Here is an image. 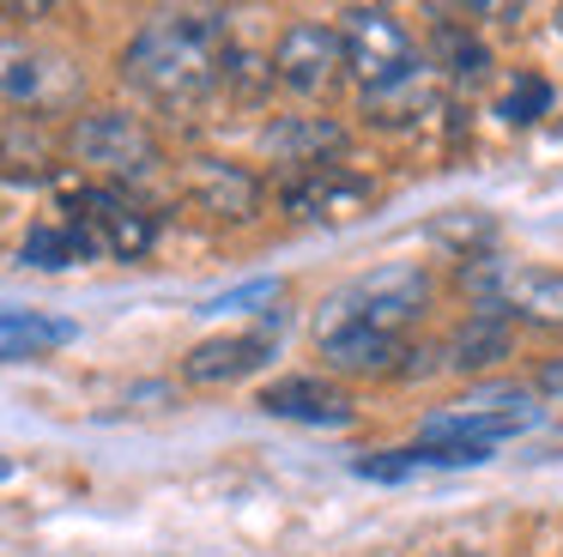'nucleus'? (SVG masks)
Wrapping results in <instances>:
<instances>
[{
  "instance_id": "obj_8",
  "label": "nucleus",
  "mask_w": 563,
  "mask_h": 557,
  "mask_svg": "<svg viewBox=\"0 0 563 557\" xmlns=\"http://www.w3.org/2000/svg\"><path fill=\"white\" fill-rule=\"evenodd\" d=\"M273 79L285 85L291 97H328L345 73V55H340V31L333 24H316V19H297L279 31L267 55Z\"/></svg>"
},
{
  "instance_id": "obj_14",
  "label": "nucleus",
  "mask_w": 563,
  "mask_h": 557,
  "mask_svg": "<svg viewBox=\"0 0 563 557\" xmlns=\"http://www.w3.org/2000/svg\"><path fill=\"white\" fill-rule=\"evenodd\" d=\"M255 406L267 412V418L316 424V430H345V424H352V400L333 382H321V375H279V382L261 387Z\"/></svg>"
},
{
  "instance_id": "obj_11",
  "label": "nucleus",
  "mask_w": 563,
  "mask_h": 557,
  "mask_svg": "<svg viewBox=\"0 0 563 557\" xmlns=\"http://www.w3.org/2000/svg\"><path fill=\"white\" fill-rule=\"evenodd\" d=\"M273 351H279V321H261V327H243V334L200 339V346L183 358V382L188 387H231V382H243V375H255Z\"/></svg>"
},
{
  "instance_id": "obj_1",
  "label": "nucleus",
  "mask_w": 563,
  "mask_h": 557,
  "mask_svg": "<svg viewBox=\"0 0 563 557\" xmlns=\"http://www.w3.org/2000/svg\"><path fill=\"white\" fill-rule=\"evenodd\" d=\"M231 48L224 12H152L122 48V79L158 109H200Z\"/></svg>"
},
{
  "instance_id": "obj_6",
  "label": "nucleus",
  "mask_w": 563,
  "mask_h": 557,
  "mask_svg": "<svg viewBox=\"0 0 563 557\" xmlns=\"http://www.w3.org/2000/svg\"><path fill=\"white\" fill-rule=\"evenodd\" d=\"M539 424V406L521 382H490V387H466L461 400H449L442 412H430L418 443H478L497 448L503 436H521Z\"/></svg>"
},
{
  "instance_id": "obj_3",
  "label": "nucleus",
  "mask_w": 563,
  "mask_h": 557,
  "mask_svg": "<svg viewBox=\"0 0 563 557\" xmlns=\"http://www.w3.org/2000/svg\"><path fill=\"white\" fill-rule=\"evenodd\" d=\"M67 157L86 164L103 188H122V194L140 188V182H152L164 170L158 133H152L140 116H128V109H91V116H74V128H67Z\"/></svg>"
},
{
  "instance_id": "obj_16",
  "label": "nucleus",
  "mask_w": 563,
  "mask_h": 557,
  "mask_svg": "<svg viewBox=\"0 0 563 557\" xmlns=\"http://www.w3.org/2000/svg\"><path fill=\"white\" fill-rule=\"evenodd\" d=\"M509 321H503L497 309H485V303H478L473 315H466L461 327H454L449 334V370H485V363H497V358H509Z\"/></svg>"
},
{
  "instance_id": "obj_7",
  "label": "nucleus",
  "mask_w": 563,
  "mask_h": 557,
  "mask_svg": "<svg viewBox=\"0 0 563 557\" xmlns=\"http://www.w3.org/2000/svg\"><path fill=\"white\" fill-rule=\"evenodd\" d=\"M430 303V273L412 261H394V266H376L364 273L357 285H345L340 297L321 309L316 327H333V321H364V327H382V334H400L406 321H418Z\"/></svg>"
},
{
  "instance_id": "obj_19",
  "label": "nucleus",
  "mask_w": 563,
  "mask_h": 557,
  "mask_svg": "<svg viewBox=\"0 0 563 557\" xmlns=\"http://www.w3.org/2000/svg\"><path fill=\"white\" fill-rule=\"evenodd\" d=\"M430 237L449 242V249H461V261H473L478 249H490V242H497V225H490L485 212H473V206H454V212L430 218Z\"/></svg>"
},
{
  "instance_id": "obj_12",
  "label": "nucleus",
  "mask_w": 563,
  "mask_h": 557,
  "mask_svg": "<svg viewBox=\"0 0 563 557\" xmlns=\"http://www.w3.org/2000/svg\"><path fill=\"white\" fill-rule=\"evenodd\" d=\"M183 194H188V200H195L207 218H231V225L255 218L261 200H267V188H261L255 170L231 164V157H195V164L183 170Z\"/></svg>"
},
{
  "instance_id": "obj_20",
  "label": "nucleus",
  "mask_w": 563,
  "mask_h": 557,
  "mask_svg": "<svg viewBox=\"0 0 563 557\" xmlns=\"http://www.w3.org/2000/svg\"><path fill=\"white\" fill-rule=\"evenodd\" d=\"M497 116L509 121V128H533L539 116H551V85L539 79V73H521V79L497 97Z\"/></svg>"
},
{
  "instance_id": "obj_21",
  "label": "nucleus",
  "mask_w": 563,
  "mask_h": 557,
  "mask_svg": "<svg viewBox=\"0 0 563 557\" xmlns=\"http://www.w3.org/2000/svg\"><path fill=\"white\" fill-rule=\"evenodd\" d=\"M25 266H37V273H62V266H79V249L74 237H67L62 225H31L25 230Z\"/></svg>"
},
{
  "instance_id": "obj_2",
  "label": "nucleus",
  "mask_w": 563,
  "mask_h": 557,
  "mask_svg": "<svg viewBox=\"0 0 563 557\" xmlns=\"http://www.w3.org/2000/svg\"><path fill=\"white\" fill-rule=\"evenodd\" d=\"M55 225L74 237L79 261H146L158 242V218L134 194L103 188V182H67Z\"/></svg>"
},
{
  "instance_id": "obj_15",
  "label": "nucleus",
  "mask_w": 563,
  "mask_h": 557,
  "mask_svg": "<svg viewBox=\"0 0 563 557\" xmlns=\"http://www.w3.org/2000/svg\"><path fill=\"white\" fill-rule=\"evenodd\" d=\"M261 152L285 170H316L345 152V128L333 116H279L261 128Z\"/></svg>"
},
{
  "instance_id": "obj_13",
  "label": "nucleus",
  "mask_w": 563,
  "mask_h": 557,
  "mask_svg": "<svg viewBox=\"0 0 563 557\" xmlns=\"http://www.w3.org/2000/svg\"><path fill=\"white\" fill-rule=\"evenodd\" d=\"M316 346H321V363L340 375H394L406 358L400 334H382V327H364V321L316 327Z\"/></svg>"
},
{
  "instance_id": "obj_22",
  "label": "nucleus",
  "mask_w": 563,
  "mask_h": 557,
  "mask_svg": "<svg viewBox=\"0 0 563 557\" xmlns=\"http://www.w3.org/2000/svg\"><path fill=\"white\" fill-rule=\"evenodd\" d=\"M430 103H437V97H430L418 79H406V85H394V91H369L364 97V116L382 121V128H400V121H412L418 109H430Z\"/></svg>"
},
{
  "instance_id": "obj_27",
  "label": "nucleus",
  "mask_w": 563,
  "mask_h": 557,
  "mask_svg": "<svg viewBox=\"0 0 563 557\" xmlns=\"http://www.w3.org/2000/svg\"><path fill=\"white\" fill-rule=\"evenodd\" d=\"M7 472H13V467H7V460H0V479H7Z\"/></svg>"
},
{
  "instance_id": "obj_23",
  "label": "nucleus",
  "mask_w": 563,
  "mask_h": 557,
  "mask_svg": "<svg viewBox=\"0 0 563 557\" xmlns=\"http://www.w3.org/2000/svg\"><path fill=\"white\" fill-rule=\"evenodd\" d=\"M352 472H357V479H376V484H400V479H412V455H406V448L357 455V460H352Z\"/></svg>"
},
{
  "instance_id": "obj_9",
  "label": "nucleus",
  "mask_w": 563,
  "mask_h": 557,
  "mask_svg": "<svg viewBox=\"0 0 563 557\" xmlns=\"http://www.w3.org/2000/svg\"><path fill=\"white\" fill-rule=\"evenodd\" d=\"M86 91V73L74 67L55 48H7L0 55V97L31 116H55V109H74Z\"/></svg>"
},
{
  "instance_id": "obj_26",
  "label": "nucleus",
  "mask_w": 563,
  "mask_h": 557,
  "mask_svg": "<svg viewBox=\"0 0 563 557\" xmlns=\"http://www.w3.org/2000/svg\"><path fill=\"white\" fill-rule=\"evenodd\" d=\"M558 36H563V7H558Z\"/></svg>"
},
{
  "instance_id": "obj_17",
  "label": "nucleus",
  "mask_w": 563,
  "mask_h": 557,
  "mask_svg": "<svg viewBox=\"0 0 563 557\" xmlns=\"http://www.w3.org/2000/svg\"><path fill=\"white\" fill-rule=\"evenodd\" d=\"M67 339H74V321H55V315H37V309H0V363L43 358Z\"/></svg>"
},
{
  "instance_id": "obj_4",
  "label": "nucleus",
  "mask_w": 563,
  "mask_h": 557,
  "mask_svg": "<svg viewBox=\"0 0 563 557\" xmlns=\"http://www.w3.org/2000/svg\"><path fill=\"white\" fill-rule=\"evenodd\" d=\"M461 285L503 321H533V327H563V266H533V261H503V254H473L461 266Z\"/></svg>"
},
{
  "instance_id": "obj_18",
  "label": "nucleus",
  "mask_w": 563,
  "mask_h": 557,
  "mask_svg": "<svg viewBox=\"0 0 563 557\" xmlns=\"http://www.w3.org/2000/svg\"><path fill=\"white\" fill-rule=\"evenodd\" d=\"M437 67L449 73L454 85H478L490 73V48L478 43L466 24H437Z\"/></svg>"
},
{
  "instance_id": "obj_5",
  "label": "nucleus",
  "mask_w": 563,
  "mask_h": 557,
  "mask_svg": "<svg viewBox=\"0 0 563 557\" xmlns=\"http://www.w3.org/2000/svg\"><path fill=\"white\" fill-rule=\"evenodd\" d=\"M340 55H345V73H357V85L369 91H394V85L418 79V43L406 36V24L394 19L388 7H345L340 12Z\"/></svg>"
},
{
  "instance_id": "obj_25",
  "label": "nucleus",
  "mask_w": 563,
  "mask_h": 557,
  "mask_svg": "<svg viewBox=\"0 0 563 557\" xmlns=\"http://www.w3.org/2000/svg\"><path fill=\"white\" fill-rule=\"evenodd\" d=\"M533 387H539V394H551V400H563V358H545V363H539Z\"/></svg>"
},
{
  "instance_id": "obj_24",
  "label": "nucleus",
  "mask_w": 563,
  "mask_h": 557,
  "mask_svg": "<svg viewBox=\"0 0 563 557\" xmlns=\"http://www.w3.org/2000/svg\"><path fill=\"white\" fill-rule=\"evenodd\" d=\"M273 297H279V278H249V285H236V291H219V297H207L200 309L224 315V309H255V303H273Z\"/></svg>"
},
{
  "instance_id": "obj_10",
  "label": "nucleus",
  "mask_w": 563,
  "mask_h": 557,
  "mask_svg": "<svg viewBox=\"0 0 563 557\" xmlns=\"http://www.w3.org/2000/svg\"><path fill=\"white\" fill-rule=\"evenodd\" d=\"M369 200H376V182L364 170H345V164L291 170L279 182V206L291 218H309V225H345V218L369 212Z\"/></svg>"
}]
</instances>
